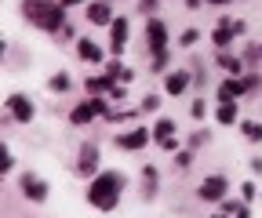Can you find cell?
Instances as JSON below:
<instances>
[{
    "label": "cell",
    "instance_id": "obj_18",
    "mask_svg": "<svg viewBox=\"0 0 262 218\" xmlns=\"http://www.w3.org/2000/svg\"><path fill=\"white\" fill-rule=\"evenodd\" d=\"M106 87H113V77H91L88 80V95L91 91H106Z\"/></svg>",
    "mask_w": 262,
    "mask_h": 218
},
{
    "label": "cell",
    "instance_id": "obj_22",
    "mask_svg": "<svg viewBox=\"0 0 262 218\" xmlns=\"http://www.w3.org/2000/svg\"><path fill=\"white\" fill-rule=\"evenodd\" d=\"M51 91H70V77H66V73H55V77H51Z\"/></svg>",
    "mask_w": 262,
    "mask_h": 218
},
{
    "label": "cell",
    "instance_id": "obj_23",
    "mask_svg": "<svg viewBox=\"0 0 262 218\" xmlns=\"http://www.w3.org/2000/svg\"><path fill=\"white\" fill-rule=\"evenodd\" d=\"M106 77H113V80H127V77H131V69H124V66H120V62H113V66H110V73H106Z\"/></svg>",
    "mask_w": 262,
    "mask_h": 218
},
{
    "label": "cell",
    "instance_id": "obj_20",
    "mask_svg": "<svg viewBox=\"0 0 262 218\" xmlns=\"http://www.w3.org/2000/svg\"><path fill=\"white\" fill-rule=\"evenodd\" d=\"M219 62H222L229 73H241V58H233V55H226V51H222V55H219Z\"/></svg>",
    "mask_w": 262,
    "mask_h": 218
},
{
    "label": "cell",
    "instance_id": "obj_14",
    "mask_svg": "<svg viewBox=\"0 0 262 218\" xmlns=\"http://www.w3.org/2000/svg\"><path fill=\"white\" fill-rule=\"evenodd\" d=\"M77 55H80L84 62H98V58H102V47L91 44V40H80V44H77Z\"/></svg>",
    "mask_w": 262,
    "mask_h": 218
},
{
    "label": "cell",
    "instance_id": "obj_12",
    "mask_svg": "<svg viewBox=\"0 0 262 218\" xmlns=\"http://www.w3.org/2000/svg\"><path fill=\"white\" fill-rule=\"evenodd\" d=\"M88 18H91L95 26H106V22H110V4H106V0L91 4V8H88Z\"/></svg>",
    "mask_w": 262,
    "mask_h": 218
},
{
    "label": "cell",
    "instance_id": "obj_16",
    "mask_svg": "<svg viewBox=\"0 0 262 218\" xmlns=\"http://www.w3.org/2000/svg\"><path fill=\"white\" fill-rule=\"evenodd\" d=\"M171 135H175V124H171V120H160V124H157V128H153V138H157L160 146H164V142H168Z\"/></svg>",
    "mask_w": 262,
    "mask_h": 218
},
{
    "label": "cell",
    "instance_id": "obj_10",
    "mask_svg": "<svg viewBox=\"0 0 262 218\" xmlns=\"http://www.w3.org/2000/svg\"><path fill=\"white\" fill-rule=\"evenodd\" d=\"M95 164H98V149H95V146H84V149H80V167H77V171H80V175H91Z\"/></svg>",
    "mask_w": 262,
    "mask_h": 218
},
{
    "label": "cell",
    "instance_id": "obj_2",
    "mask_svg": "<svg viewBox=\"0 0 262 218\" xmlns=\"http://www.w3.org/2000/svg\"><path fill=\"white\" fill-rule=\"evenodd\" d=\"M62 8H66V4H55V0H26V4H22V11L37 22L40 29H66V26H62V22H66Z\"/></svg>",
    "mask_w": 262,
    "mask_h": 218
},
{
    "label": "cell",
    "instance_id": "obj_28",
    "mask_svg": "<svg viewBox=\"0 0 262 218\" xmlns=\"http://www.w3.org/2000/svg\"><path fill=\"white\" fill-rule=\"evenodd\" d=\"M258 58H262V47H258Z\"/></svg>",
    "mask_w": 262,
    "mask_h": 218
},
{
    "label": "cell",
    "instance_id": "obj_1",
    "mask_svg": "<svg viewBox=\"0 0 262 218\" xmlns=\"http://www.w3.org/2000/svg\"><path fill=\"white\" fill-rule=\"evenodd\" d=\"M120 189H124V175L106 171V175H98V178L88 185V204H91V207H98V211H113V207H117Z\"/></svg>",
    "mask_w": 262,
    "mask_h": 218
},
{
    "label": "cell",
    "instance_id": "obj_4",
    "mask_svg": "<svg viewBox=\"0 0 262 218\" xmlns=\"http://www.w3.org/2000/svg\"><path fill=\"white\" fill-rule=\"evenodd\" d=\"M102 109H106L102 99H88V102H80V106L70 113V120H73V124H88V120H95V116H102Z\"/></svg>",
    "mask_w": 262,
    "mask_h": 218
},
{
    "label": "cell",
    "instance_id": "obj_27",
    "mask_svg": "<svg viewBox=\"0 0 262 218\" xmlns=\"http://www.w3.org/2000/svg\"><path fill=\"white\" fill-rule=\"evenodd\" d=\"M215 218H229V214H215Z\"/></svg>",
    "mask_w": 262,
    "mask_h": 218
},
{
    "label": "cell",
    "instance_id": "obj_7",
    "mask_svg": "<svg viewBox=\"0 0 262 218\" xmlns=\"http://www.w3.org/2000/svg\"><path fill=\"white\" fill-rule=\"evenodd\" d=\"M8 109H11V113H15V120H22V124H26V120H33V106H29V99H26V95H11V99H8Z\"/></svg>",
    "mask_w": 262,
    "mask_h": 218
},
{
    "label": "cell",
    "instance_id": "obj_11",
    "mask_svg": "<svg viewBox=\"0 0 262 218\" xmlns=\"http://www.w3.org/2000/svg\"><path fill=\"white\" fill-rule=\"evenodd\" d=\"M146 138H149V135H146L142 128H135V131H127L124 138H117V142H120L124 149H142V146H146Z\"/></svg>",
    "mask_w": 262,
    "mask_h": 218
},
{
    "label": "cell",
    "instance_id": "obj_13",
    "mask_svg": "<svg viewBox=\"0 0 262 218\" xmlns=\"http://www.w3.org/2000/svg\"><path fill=\"white\" fill-rule=\"evenodd\" d=\"M164 87H168V95H182V91L189 87V73H171Z\"/></svg>",
    "mask_w": 262,
    "mask_h": 218
},
{
    "label": "cell",
    "instance_id": "obj_21",
    "mask_svg": "<svg viewBox=\"0 0 262 218\" xmlns=\"http://www.w3.org/2000/svg\"><path fill=\"white\" fill-rule=\"evenodd\" d=\"M241 131H244L251 142H258V138H262V124H241Z\"/></svg>",
    "mask_w": 262,
    "mask_h": 218
},
{
    "label": "cell",
    "instance_id": "obj_5",
    "mask_svg": "<svg viewBox=\"0 0 262 218\" xmlns=\"http://www.w3.org/2000/svg\"><path fill=\"white\" fill-rule=\"evenodd\" d=\"M255 80H258V77H244V80H237V77H233V80H226V84H222V91H219L222 102H233L237 95H244L248 87H255Z\"/></svg>",
    "mask_w": 262,
    "mask_h": 218
},
{
    "label": "cell",
    "instance_id": "obj_17",
    "mask_svg": "<svg viewBox=\"0 0 262 218\" xmlns=\"http://www.w3.org/2000/svg\"><path fill=\"white\" fill-rule=\"evenodd\" d=\"M219 120H222V124H233V120H237V106H233V102H222V106H219Z\"/></svg>",
    "mask_w": 262,
    "mask_h": 218
},
{
    "label": "cell",
    "instance_id": "obj_6",
    "mask_svg": "<svg viewBox=\"0 0 262 218\" xmlns=\"http://www.w3.org/2000/svg\"><path fill=\"white\" fill-rule=\"evenodd\" d=\"M237 33H244V22H233V18H226V26H219V29H215V44H219V47H226V44L233 40Z\"/></svg>",
    "mask_w": 262,
    "mask_h": 218
},
{
    "label": "cell",
    "instance_id": "obj_26",
    "mask_svg": "<svg viewBox=\"0 0 262 218\" xmlns=\"http://www.w3.org/2000/svg\"><path fill=\"white\" fill-rule=\"evenodd\" d=\"M62 4H80V0H62Z\"/></svg>",
    "mask_w": 262,
    "mask_h": 218
},
{
    "label": "cell",
    "instance_id": "obj_9",
    "mask_svg": "<svg viewBox=\"0 0 262 218\" xmlns=\"http://www.w3.org/2000/svg\"><path fill=\"white\" fill-rule=\"evenodd\" d=\"M22 189H26L29 200H44V197H48V185H44L37 175H26V178H22Z\"/></svg>",
    "mask_w": 262,
    "mask_h": 218
},
{
    "label": "cell",
    "instance_id": "obj_19",
    "mask_svg": "<svg viewBox=\"0 0 262 218\" xmlns=\"http://www.w3.org/2000/svg\"><path fill=\"white\" fill-rule=\"evenodd\" d=\"M142 189H146V197H153V189H157V171L153 167H146V175H142Z\"/></svg>",
    "mask_w": 262,
    "mask_h": 218
},
{
    "label": "cell",
    "instance_id": "obj_15",
    "mask_svg": "<svg viewBox=\"0 0 262 218\" xmlns=\"http://www.w3.org/2000/svg\"><path fill=\"white\" fill-rule=\"evenodd\" d=\"M110 40H113V47H117V51L127 44V22H124V18H117V22H113V37H110Z\"/></svg>",
    "mask_w": 262,
    "mask_h": 218
},
{
    "label": "cell",
    "instance_id": "obj_8",
    "mask_svg": "<svg viewBox=\"0 0 262 218\" xmlns=\"http://www.w3.org/2000/svg\"><path fill=\"white\" fill-rule=\"evenodd\" d=\"M226 189H229L226 178H208V182L201 185V197H204V200H222V197H226Z\"/></svg>",
    "mask_w": 262,
    "mask_h": 218
},
{
    "label": "cell",
    "instance_id": "obj_24",
    "mask_svg": "<svg viewBox=\"0 0 262 218\" xmlns=\"http://www.w3.org/2000/svg\"><path fill=\"white\" fill-rule=\"evenodd\" d=\"M0 171H11V153L0 149Z\"/></svg>",
    "mask_w": 262,
    "mask_h": 218
},
{
    "label": "cell",
    "instance_id": "obj_25",
    "mask_svg": "<svg viewBox=\"0 0 262 218\" xmlns=\"http://www.w3.org/2000/svg\"><path fill=\"white\" fill-rule=\"evenodd\" d=\"M208 4H229V0H208Z\"/></svg>",
    "mask_w": 262,
    "mask_h": 218
},
{
    "label": "cell",
    "instance_id": "obj_3",
    "mask_svg": "<svg viewBox=\"0 0 262 218\" xmlns=\"http://www.w3.org/2000/svg\"><path fill=\"white\" fill-rule=\"evenodd\" d=\"M146 33H149V44H153V66L160 69L164 62H168V47H164V22H149Z\"/></svg>",
    "mask_w": 262,
    "mask_h": 218
}]
</instances>
